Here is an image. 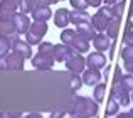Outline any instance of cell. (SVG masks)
<instances>
[{"label": "cell", "instance_id": "obj_8", "mask_svg": "<svg viewBox=\"0 0 133 118\" xmlns=\"http://www.w3.org/2000/svg\"><path fill=\"white\" fill-rule=\"evenodd\" d=\"M76 51L72 49L71 46H66V44H56L54 46V51H52V56H54L56 62H66L69 57L74 54Z\"/></svg>", "mask_w": 133, "mask_h": 118}, {"label": "cell", "instance_id": "obj_43", "mask_svg": "<svg viewBox=\"0 0 133 118\" xmlns=\"http://www.w3.org/2000/svg\"><path fill=\"white\" fill-rule=\"evenodd\" d=\"M128 113H130V116L133 118V108H131V110H130V112H128Z\"/></svg>", "mask_w": 133, "mask_h": 118}, {"label": "cell", "instance_id": "obj_2", "mask_svg": "<svg viewBox=\"0 0 133 118\" xmlns=\"http://www.w3.org/2000/svg\"><path fill=\"white\" fill-rule=\"evenodd\" d=\"M121 76H123V73H121V69L116 66V68H115V76H113V84H111L110 96H113L120 105L125 106V105L130 103V91L121 84Z\"/></svg>", "mask_w": 133, "mask_h": 118}, {"label": "cell", "instance_id": "obj_1", "mask_svg": "<svg viewBox=\"0 0 133 118\" xmlns=\"http://www.w3.org/2000/svg\"><path fill=\"white\" fill-rule=\"evenodd\" d=\"M98 112H99V106H98V101L96 100H91L88 96H76L74 101H72L71 108L68 110L69 115H76V113H79V115H88L89 118L96 116Z\"/></svg>", "mask_w": 133, "mask_h": 118}, {"label": "cell", "instance_id": "obj_17", "mask_svg": "<svg viewBox=\"0 0 133 118\" xmlns=\"http://www.w3.org/2000/svg\"><path fill=\"white\" fill-rule=\"evenodd\" d=\"M71 47L76 51V53H81L83 54V53H86V51L89 49V39L76 30V36H74V41H72Z\"/></svg>", "mask_w": 133, "mask_h": 118}, {"label": "cell", "instance_id": "obj_35", "mask_svg": "<svg viewBox=\"0 0 133 118\" xmlns=\"http://www.w3.org/2000/svg\"><path fill=\"white\" fill-rule=\"evenodd\" d=\"M57 0H36L37 5H52V3H56Z\"/></svg>", "mask_w": 133, "mask_h": 118}, {"label": "cell", "instance_id": "obj_12", "mask_svg": "<svg viewBox=\"0 0 133 118\" xmlns=\"http://www.w3.org/2000/svg\"><path fill=\"white\" fill-rule=\"evenodd\" d=\"M19 36L20 34H14V36H3V34H0V57L7 56L10 53L14 42L19 39Z\"/></svg>", "mask_w": 133, "mask_h": 118}, {"label": "cell", "instance_id": "obj_23", "mask_svg": "<svg viewBox=\"0 0 133 118\" xmlns=\"http://www.w3.org/2000/svg\"><path fill=\"white\" fill-rule=\"evenodd\" d=\"M37 7L36 0H20L19 2V10L24 14H32V10Z\"/></svg>", "mask_w": 133, "mask_h": 118}, {"label": "cell", "instance_id": "obj_14", "mask_svg": "<svg viewBox=\"0 0 133 118\" xmlns=\"http://www.w3.org/2000/svg\"><path fill=\"white\" fill-rule=\"evenodd\" d=\"M93 46H94V49H96V51L104 53L106 49H110V47H111V39L108 37V34L98 32L96 36H94V39H93Z\"/></svg>", "mask_w": 133, "mask_h": 118}, {"label": "cell", "instance_id": "obj_11", "mask_svg": "<svg viewBox=\"0 0 133 118\" xmlns=\"http://www.w3.org/2000/svg\"><path fill=\"white\" fill-rule=\"evenodd\" d=\"M54 24L59 29H66L68 24H71V12L68 9H57L54 14Z\"/></svg>", "mask_w": 133, "mask_h": 118}, {"label": "cell", "instance_id": "obj_31", "mask_svg": "<svg viewBox=\"0 0 133 118\" xmlns=\"http://www.w3.org/2000/svg\"><path fill=\"white\" fill-rule=\"evenodd\" d=\"M52 51H54V44H51V42H41L39 44V53L52 54Z\"/></svg>", "mask_w": 133, "mask_h": 118}, {"label": "cell", "instance_id": "obj_24", "mask_svg": "<svg viewBox=\"0 0 133 118\" xmlns=\"http://www.w3.org/2000/svg\"><path fill=\"white\" fill-rule=\"evenodd\" d=\"M104 89H106V84H104V83H98V84L94 86L93 98L96 100L98 103H103L104 101Z\"/></svg>", "mask_w": 133, "mask_h": 118}, {"label": "cell", "instance_id": "obj_22", "mask_svg": "<svg viewBox=\"0 0 133 118\" xmlns=\"http://www.w3.org/2000/svg\"><path fill=\"white\" fill-rule=\"evenodd\" d=\"M120 22H121L120 19H111L110 22H108L106 30H104V32L108 34V37H110V39H116V37H118V30H120Z\"/></svg>", "mask_w": 133, "mask_h": 118}, {"label": "cell", "instance_id": "obj_21", "mask_svg": "<svg viewBox=\"0 0 133 118\" xmlns=\"http://www.w3.org/2000/svg\"><path fill=\"white\" fill-rule=\"evenodd\" d=\"M83 22H91V15L86 10H79V9H74L71 12V24L74 25H79Z\"/></svg>", "mask_w": 133, "mask_h": 118}, {"label": "cell", "instance_id": "obj_27", "mask_svg": "<svg viewBox=\"0 0 133 118\" xmlns=\"http://www.w3.org/2000/svg\"><path fill=\"white\" fill-rule=\"evenodd\" d=\"M125 7H127V2H125V0H120V2H116L115 5H111V10H113V17H115V19L121 20L123 12H125Z\"/></svg>", "mask_w": 133, "mask_h": 118}, {"label": "cell", "instance_id": "obj_38", "mask_svg": "<svg viewBox=\"0 0 133 118\" xmlns=\"http://www.w3.org/2000/svg\"><path fill=\"white\" fill-rule=\"evenodd\" d=\"M24 118H44V116L39 115V113H30V115H27V116H24Z\"/></svg>", "mask_w": 133, "mask_h": 118}, {"label": "cell", "instance_id": "obj_29", "mask_svg": "<svg viewBox=\"0 0 133 118\" xmlns=\"http://www.w3.org/2000/svg\"><path fill=\"white\" fill-rule=\"evenodd\" d=\"M121 84L128 89V91H133V76L128 73L127 76H121Z\"/></svg>", "mask_w": 133, "mask_h": 118}, {"label": "cell", "instance_id": "obj_4", "mask_svg": "<svg viewBox=\"0 0 133 118\" xmlns=\"http://www.w3.org/2000/svg\"><path fill=\"white\" fill-rule=\"evenodd\" d=\"M25 57L15 51H10L7 56L0 57V71H22Z\"/></svg>", "mask_w": 133, "mask_h": 118}, {"label": "cell", "instance_id": "obj_15", "mask_svg": "<svg viewBox=\"0 0 133 118\" xmlns=\"http://www.w3.org/2000/svg\"><path fill=\"white\" fill-rule=\"evenodd\" d=\"M19 10L17 0H2L0 2V17H12Z\"/></svg>", "mask_w": 133, "mask_h": 118}, {"label": "cell", "instance_id": "obj_40", "mask_svg": "<svg viewBox=\"0 0 133 118\" xmlns=\"http://www.w3.org/2000/svg\"><path fill=\"white\" fill-rule=\"evenodd\" d=\"M116 118H131V116H130V113H118Z\"/></svg>", "mask_w": 133, "mask_h": 118}, {"label": "cell", "instance_id": "obj_9", "mask_svg": "<svg viewBox=\"0 0 133 118\" xmlns=\"http://www.w3.org/2000/svg\"><path fill=\"white\" fill-rule=\"evenodd\" d=\"M12 19H14L15 27H17V32L25 36L27 30H29V27H30V24H32V22H30V19H29V15L24 14V12H15L12 15Z\"/></svg>", "mask_w": 133, "mask_h": 118}, {"label": "cell", "instance_id": "obj_16", "mask_svg": "<svg viewBox=\"0 0 133 118\" xmlns=\"http://www.w3.org/2000/svg\"><path fill=\"white\" fill-rule=\"evenodd\" d=\"M52 12H51V5H37L32 10V19L37 22H47L51 19Z\"/></svg>", "mask_w": 133, "mask_h": 118}, {"label": "cell", "instance_id": "obj_46", "mask_svg": "<svg viewBox=\"0 0 133 118\" xmlns=\"http://www.w3.org/2000/svg\"><path fill=\"white\" fill-rule=\"evenodd\" d=\"M0 2H2V0H0Z\"/></svg>", "mask_w": 133, "mask_h": 118}, {"label": "cell", "instance_id": "obj_5", "mask_svg": "<svg viewBox=\"0 0 133 118\" xmlns=\"http://www.w3.org/2000/svg\"><path fill=\"white\" fill-rule=\"evenodd\" d=\"M45 32H47V24L45 22H32L29 27V30H27L25 34V41L32 46V44H41L42 42V37L45 36Z\"/></svg>", "mask_w": 133, "mask_h": 118}, {"label": "cell", "instance_id": "obj_41", "mask_svg": "<svg viewBox=\"0 0 133 118\" xmlns=\"http://www.w3.org/2000/svg\"><path fill=\"white\" fill-rule=\"evenodd\" d=\"M116 2H120V0H104V3H106V5H115Z\"/></svg>", "mask_w": 133, "mask_h": 118}, {"label": "cell", "instance_id": "obj_34", "mask_svg": "<svg viewBox=\"0 0 133 118\" xmlns=\"http://www.w3.org/2000/svg\"><path fill=\"white\" fill-rule=\"evenodd\" d=\"M125 71L130 73V74H133V59H125V64H123Z\"/></svg>", "mask_w": 133, "mask_h": 118}, {"label": "cell", "instance_id": "obj_10", "mask_svg": "<svg viewBox=\"0 0 133 118\" xmlns=\"http://www.w3.org/2000/svg\"><path fill=\"white\" fill-rule=\"evenodd\" d=\"M106 57H104L103 53L96 51V53H91L88 57H86V64L88 68H93V69H101V68H106Z\"/></svg>", "mask_w": 133, "mask_h": 118}, {"label": "cell", "instance_id": "obj_30", "mask_svg": "<svg viewBox=\"0 0 133 118\" xmlns=\"http://www.w3.org/2000/svg\"><path fill=\"white\" fill-rule=\"evenodd\" d=\"M71 5H72V9L86 10L89 7V3H88V0H71Z\"/></svg>", "mask_w": 133, "mask_h": 118}, {"label": "cell", "instance_id": "obj_33", "mask_svg": "<svg viewBox=\"0 0 133 118\" xmlns=\"http://www.w3.org/2000/svg\"><path fill=\"white\" fill-rule=\"evenodd\" d=\"M123 42L125 46H133V30L125 29V36H123Z\"/></svg>", "mask_w": 133, "mask_h": 118}, {"label": "cell", "instance_id": "obj_39", "mask_svg": "<svg viewBox=\"0 0 133 118\" xmlns=\"http://www.w3.org/2000/svg\"><path fill=\"white\" fill-rule=\"evenodd\" d=\"M0 118H17V116L10 115V113H0Z\"/></svg>", "mask_w": 133, "mask_h": 118}, {"label": "cell", "instance_id": "obj_45", "mask_svg": "<svg viewBox=\"0 0 133 118\" xmlns=\"http://www.w3.org/2000/svg\"><path fill=\"white\" fill-rule=\"evenodd\" d=\"M57 2H61V0H57Z\"/></svg>", "mask_w": 133, "mask_h": 118}, {"label": "cell", "instance_id": "obj_20", "mask_svg": "<svg viewBox=\"0 0 133 118\" xmlns=\"http://www.w3.org/2000/svg\"><path fill=\"white\" fill-rule=\"evenodd\" d=\"M76 30H78L79 34H83L84 37H88L89 41H93L94 36L98 34V30L94 29L93 22H83V24H79V25H76Z\"/></svg>", "mask_w": 133, "mask_h": 118}, {"label": "cell", "instance_id": "obj_6", "mask_svg": "<svg viewBox=\"0 0 133 118\" xmlns=\"http://www.w3.org/2000/svg\"><path fill=\"white\" fill-rule=\"evenodd\" d=\"M56 59L52 54H47V53H39L37 51V54L32 57V66L36 69H41V71H49V69H52V66H54Z\"/></svg>", "mask_w": 133, "mask_h": 118}, {"label": "cell", "instance_id": "obj_42", "mask_svg": "<svg viewBox=\"0 0 133 118\" xmlns=\"http://www.w3.org/2000/svg\"><path fill=\"white\" fill-rule=\"evenodd\" d=\"M71 118H89L88 115H79V113H76V115H71Z\"/></svg>", "mask_w": 133, "mask_h": 118}, {"label": "cell", "instance_id": "obj_3", "mask_svg": "<svg viewBox=\"0 0 133 118\" xmlns=\"http://www.w3.org/2000/svg\"><path fill=\"white\" fill-rule=\"evenodd\" d=\"M111 19H115L113 10H111V5H106V3H104V7H99L96 14L91 15V22H93L94 29H96L98 32H104L108 22H110Z\"/></svg>", "mask_w": 133, "mask_h": 118}, {"label": "cell", "instance_id": "obj_25", "mask_svg": "<svg viewBox=\"0 0 133 118\" xmlns=\"http://www.w3.org/2000/svg\"><path fill=\"white\" fill-rule=\"evenodd\" d=\"M74 36H76V30H72V29H64L61 32V42L62 44H66V46H71L72 44V41H74Z\"/></svg>", "mask_w": 133, "mask_h": 118}, {"label": "cell", "instance_id": "obj_26", "mask_svg": "<svg viewBox=\"0 0 133 118\" xmlns=\"http://www.w3.org/2000/svg\"><path fill=\"white\" fill-rule=\"evenodd\" d=\"M118 106H120V103H118L113 96H110V100H108V103H106V116L118 115Z\"/></svg>", "mask_w": 133, "mask_h": 118}, {"label": "cell", "instance_id": "obj_19", "mask_svg": "<svg viewBox=\"0 0 133 118\" xmlns=\"http://www.w3.org/2000/svg\"><path fill=\"white\" fill-rule=\"evenodd\" d=\"M12 51L19 53L20 56H24L25 59L32 57V47H30V44L27 42V41H20V39H17L15 42H14V46H12Z\"/></svg>", "mask_w": 133, "mask_h": 118}, {"label": "cell", "instance_id": "obj_37", "mask_svg": "<svg viewBox=\"0 0 133 118\" xmlns=\"http://www.w3.org/2000/svg\"><path fill=\"white\" fill-rule=\"evenodd\" d=\"M62 116H64V112H54L51 115V118H62Z\"/></svg>", "mask_w": 133, "mask_h": 118}, {"label": "cell", "instance_id": "obj_7", "mask_svg": "<svg viewBox=\"0 0 133 118\" xmlns=\"http://www.w3.org/2000/svg\"><path fill=\"white\" fill-rule=\"evenodd\" d=\"M84 66H86V59L81 56V53H74L68 61H66V68H68V71L74 73V74H81V73H84Z\"/></svg>", "mask_w": 133, "mask_h": 118}, {"label": "cell", "instance_id": "obj_18", "mask_svg": "<svg viewBox=\"0 0 133 118\" xmlns=\"http://www.w3.org/2000/svg\"><path fill=\"white\" fill-rule=\"evenodd\" d=\"M0 34H3V36H14V34H19L12 17H0Z\"/></svg>", "mask_w": 133, "mask_h": 118}, {"label": "cell", "instance_id": "obj_44", "mask_svg": "<svg viewBox=\"0 0 133 118\" xmlns=\"http://www.w3.org/2000/svg\"><path fill=\"white\" fill-rule=\"evenodd\" d=\"M131 100H133V91H131Z\"/></svg>", "mask_w": 133, "mask_h": 118}, {"label": "cell", "instance_id": "obj_36", "mask_svg": "<svg viewBox=\"0 0 133 118\" xmlns=\"http://www.w3.org/2000/svg\"><path fill=\"white\" fill-rule=\"evenodd\" d=\"M101 2L103 0H88V3L91 7H101Z\"/></svg>", "mask_w": 133, "mask_h": 118}, {"label": "cell", "instance_id": "obj_32", "mask_svg": "<svg viewBox=\"0 0 133 118\" xmlns=\"http://www.w3.org/2000/svg\"><path fill=\"white\" fill-rule=\"evenodd\" d=\"M120 54H121V57H123V61L125 59H133V46H125Z\"/></svg>", "mask_w": 133, "mask_h": 118}, {"label": "cell", "instance_id": "obj_28", "mask_svg": "<svg viewBox=\"0 0 133 118\" xmlns=\"http://www.w3.org/2000/svg\"><path fill=\"white\" fill-rule=\"evenodd\" d=\"M81 84H84V83H83V76L71 73V89H72V93L78 91V89L81 88Z\"/></svg>", "mask_w": 133, "mask_h": 118}, {"label": "cell", "instance_id": "obj_13", "mask_svg": "<svg viewBox=\"0 0 133 118\" xmlns=\"http://www.w3.org/2000/svg\"><path fill=\"white\" fill-rule=\"evenodd\" d=\"M101 73L99 69H93V68H88L84 69V73H83V83L88 86H96L98 83H101Z\"/></svg>", "mask_w": 133, "mask_h": 118}]
</instances>
